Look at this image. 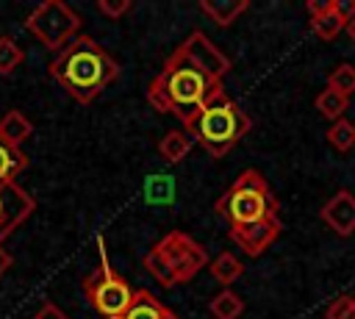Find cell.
<instances>
[{
    "label": "cell",
    "mask_w": 355,
    "mask_h": 319,
    "mask_svg": "<svg viewBox=\"0 0 355 319\" xmlns=\"http://www.w3.org/2000/svg\"><path fill=\"white\" fill-rule=\"evenodd\" d=\"M164 311H166V305L161 300H155L150 291L139 288L122 319H164Z\"/></svg>",
    "instance_id": "cell-17"
},
{
    "label": "cell",
    "mask_w": 355,
    "mask_h": 319,
    "mask_svg": "<svg viewBox=\"0 0 355 319\" xmlns=\"http://www.w3.org/2000/svg\"><path fill=\"white\" fill-rule=\"evenodd\" d=\"M344 28H347L344 19L333 11V0H330V6H327L324 11H319V14L311 17V31H313L319 39H324V42H333Z\"/></svg>",
    "instance_id": "cell-19"
},
{
    "label": "cell",
    "mask_w": 355,
    "mask_h": 319,
    "mask_svg": "<svg viewBox=\"0 0 355 319\" xmlns=\"http://www.w3.org/2000/svg\"><path fill=\"white\" fill-rule=\"evenodd\" d=\"M247 8H250V0H200V11L219 28L233 25Z\"/></svg>",
    "instance_id": "cell-12"
},
{
    "label": "cell",
    "mask_w": 355,
    "mask_h": 319,
    "mask_svg": "<svg viewBox=\"0 0 355 319\" xmlns=\"http://www.w3.org/2000/svg\"><path fill=\"white\" fill-rule=\"evenodd\" d=\"M208 272H211V277H214L216 283H222V286H233V283L244 275V264H241L233 252H219V255L208 264Z\"/></svg>",
    "instance_id": "cell-16"
},
{
    "label": "cell",
    "mask_w": 355,
    "mask_h": 319,
    "mask_svg": "<svg viewBox=\"0 0 355 319\" xmlns=\"http://www.w3.org/2000/svg\"><path fill=\"white\" fill-rule=\"evenodd\" d=\"M214 211L230 222V227H247L269 214H277V200L258 169H244L227 191L214 202Z\"/></svg>",
    "instance_id": "cell-5"
},
{
    "label": "cell",
    "mask_w": 355,
    "mask_h": 319,
    "mask_svg": "<svg viewBox=\"0 0 355 319\" xmlns=\"http://www.w3.org/2000/svg\"><path fill=\"white\" fill-rule=\"evenodd\" d=\"M222 94H227L225 83L205 75L180 44L147 86V103L161 114L178 117L183 125Z\"/></svg>",
    "instance_id": "cell-1"
},
{
    "label": "cell",
    "mask_w": 355,
    "mask_h": 319,
    "mask_svg": "<svg viewBox=\"0 0 355 319\" xmlns=\"http://www.w3.org/2000/svg\"><path fill=\"white\" fill-rule=\"evenodd\" d=\"M11 264H14V258H11V252H8V250H6L3 244H0V277H3V275H6L8 269H11Z\"/></svg>",
    "instance_id": "cell-30"
},
{
    "label": "cell",
    "mask_w": 355,
    "mask_h": 319,
    "mask_svg": "<svg viewBox=\"0 0 355 319\" xmlns=\"http://www.w3.org/2000/svg\"><path fill=\"white\" fill-rule=\"evenodd\" d=\"M324 136H327V144H330L333 150H338V153H349V150L355 147V125H352L349 119L333 122Z\"/></svg>",
    "instance_id": "cell-21"
},
{
    "label": "cell",
    "mask_w": 355,
    "mask_h": 319,
    "mask_svg": "<svg viewBox=\"0 0 355 319\" xmlns=\"http://www.w3.org/2000/svg\"><path fill=\"white\" fill-rule=\"evenodd\" d=\"M208 252L200 247L189 233L172 230L161 241L150 247L144 255V269L161 283L164 288H175L178 283H189L202 266H208Z\"/></svg>",
    "instance_id": "cell-4"
},
{
    "label": "cell",
    "mask_w": 355,
    "mask_h": 319,
    "mask_svg": "<svg viewBox=\"0 0 355 319\" xmlns=\"http://www.w3.org/2000/svg\"><path fill=\"white\" fill-rule=\"evenodd\" d=\"M327 89H333V92H338L344 97L355 94V67L347 64V61L336 64L330 69V75H327Z\"/></svg>",
    "instance_id": "cell-22"
},
{
    "label": "cell",
    "mask_w": 355,
    "mask_h": 319,
    "mask_svg": "<svg viewBox=\"0 0 355 319\" xmlns=\"http://www.w3.org/2000/svg\"><path fill=\"white\" fill-rule=\"evenodd\" d=\"M208 311L214 319H239L241 311H244V300L233 291V288H222L211 302H208Z\"/></svg>",
    "instance_id": "cell-18"
},
{
    "label": "cell",
    "mask_w": 355,
    "mask_h": 319,
    "mask_svg": "<svg viewBox=\"0 0 355 319\" xmlns=\"http://www.w3.org/2000/svg\"><path fill=\"white\" fill-rule=\"evenodd\" d=\"M100 244V264L97 269L83 280V294L86 300L92 302V308L105 316V319H122L125 311L130 308L136 291L130 288V283L114 272V266L108 264V252H105V244L103 239H97Z\"/></svg>",
    "instance_id": "cell-6"
},
{
    "label": "cell",
    "mask_w": 355,
    "mask_h": 319,
    "mask_svg": "<svg viewBox=\"0 0 355 319\" xmlns=\"http://www.w3.org/2000/svg\"><path fill=\"white\" fill-rule=\"evenodd\" d=\"M344 31H347V33H349V39L355 42V19H352V22H347V28H344Z\"/></svg>",
    "instance_id": "cell-31"
},
{
    "label": "cell",
    "mask_w": 355,
    "mask_h": 319,
    "mask_svg": "<svg viewBox=\"0 0 355 319\" xmlns=\"http://www.w3.org/2000/svg\"><path fill=\"white\" fill-rule=\"evenodd\" d=\"M347 100H349V97H344V94H338V92H333V89H322V92L316 94V111H319L324 119H330V125H333V122L344 119Z\"/></svg>",
    "instance_id": "cell-20"
},
{
    "label": "cell",
    "mask_w": 355,
    "mask_h": 319,
    "mask_svg": "<svg viewBox=\"0 0 355 319\" xmlns=\"http://www.w3.org/2000/svg\"><path fill=\"white\" fill-rule=\"evenodd\" d=\"M80 14L75 8H69L64 0H44L39 3L28 19L25 28L28 33L47 50H64L75 36H80Z\"/></svg>",
    "instance_id": "cell-7"
},
{
    "label": "cell",
    "mask_w": 355,
    "mask_h": 319,
    "mask_svg": "<svg viewBox=\"0 0 355 319\" xmlns=\"http://www.w3.org/2000/svg\"><path fill=\"white\" fill-rule=\"evenodd\" d=\"M31 319H69V316H67L55 302H42V308H39Z\"/></svg>",
    "instance_id": "cell-27"
},
{
    "label": "cell",
    "mask_w": 355,
    "mask_h": 319,
    "mask_svg": "<svg viewBox=\"0 0 355 319\" xmlns=\"http://www.w3.org/2000/svg\"><path fill=\"white\" fill-rule=\"evenodd\" d=\"M327 6H330V0H308V3H305V11H308V17H313V14L324 11Z\"/></svg>",
    "instance_id": "cell-29"
},
{
    "label": "cell",
    "mask_w": 355,
    "mask_h": 319,
    "mask_svg": "<svg viewBox=\"0 0 355 319\" xmlns=\"http://www.w3.org/2000/svg\"><path fill=\"white\" fill-rule=\"evenodd\" d=\"M280 233H283V222L277 219V214H269L247 227H230V241H236L244 250V255L258 258L261 252H266L275 244V239Z\"/></svg>",
    "instance_id": "cell-9"
},
{
    "label": "cell",
    "mask_w": 355,
    "mask_h": 319,
    "mask_svg": "<svg viewBox=\"0 0 355 319\" xmlns=\"http://www.w3.org/2000/svg\"><path fill=\"white\" fill-rule=\"evenodd\" d=\"M31 133H33V122H31L22 111L11 108V111H6V114L0 117V136H3L8 144L22 147V141H25Z\"/></svg>",
    "instance_id": "cell-14"
},
{
    "label": "cell",
    "mask_w": 355,
    "mask_h": 319,
    "mask_svg": "<svg viewBox=\"0 0 355 319\" xmlns=\"http://www.w3.org/2000/svg\"><path fill=\"white\" fill-rule=\"evenodd\" d=\"M324 319H355V297H352V294L336 297V300L327 305Z\"/></svg>",
    "instance_id": "cell-24"
},
{
    "label": "cell",
    "mask_w": 355,
    "mask_h": 319,
    "mask_svg": "<svg viewBox=\"0 0 355 319\" xmlns=\"http://www.w3.org/2000/svg\"><path fill=\"white\" fill-rule=\"evenodd\" d=\"M322 222L336 233V236H352L355 233V194L341 189L336 191L319 211Z\"/></svg>",
    "instance_id": "cell-11"
},
{
    "label": "cell",
    "mask_w": 355,
    "mask_h": 319,
    "mask_svg": "<svg viewBox=\"0 0 355 319\" xmlns=\"http://www.w3.org/2000/svg\"><path fill=\"white\" fill-rule=\"evenodd\" d=\"M252 122L247 117V111L227 94L216 97L214 103H208L194 119H189L183 125V130L211 155V158H222L233 150V144L250 133Z\"/></svg>",
    "instance_id": "cell-3"
},
{
    "label": "cell",
    "mask_w": 355,
    "mask_h": 319,
    "mask_svg": "<svg viewBox=\"0 0 355 319\" xmlns=\"http://www.w3.org/2000/svg\"><path fill=\"white\" fill-rule=\"evenodd\" d=\"M333 11L344 19V25L347 22H352L355 19V0H333Z\"/></svg>",
    "instance_id": "cell-28"
},
{
    "label": "cell",
    "mask_w": 355,
    "mask_h": 319,
    "mask_svg": "<svg viewBox=\"0 0 355 319\" xmlns=\"http://www.w3.org/2000/svg\"><path fill=\"white\" fill-rule=\"evenodd\" d=\"M25 166H28V155L22 153V147H14L0 136V186L3 183H14V178Z\"/></svg>",
    "instance_id": "cell-15"
},
{
    "label": "cell",
    "mask_w": 355,
    "mask_h": 319,
    "mask_svg": "<svg viewBox=\"0 0 355 319\" xmlns=\"http://www.w3.org/2000/svg\"><path fill=\"white\" fill-rule=\"evenodd\" d=\"M33 208L36 202L25 189H19L17 183H3L0 186V241L8 233H14L33 214Z\"/></svg>",
    "instance_id": "cell-10"
},
{
    "label": "cell",
    "mask_w": 355,
    "mask_h": 319,
    "mask_svg": "<svg viewBox=\"0 0 355 319\" xmlns=\"http://www.w3.org/2000/svg\"><path fill=\"white\" fill-rule=\"evenodd\" d=\"M147 191H150V202H169V191H172V180L166 175H153L150 183H147Z\"/></svg>",
    "instance_id": "cell-25"
},
{
    "label": "cell",
    "mask_w": 355,
    "mask_h": 319,
    "mask_svg": "<svg viewBox=\"0 0 355 319\" xmlns=\"http://www.w3.org/2000/svg\"><path fill=\"white\" fill-rule=\"evenodd\" d=\"M0 244H3V241H0Z\"/></svg>",
    "instance_id": "cell-33"
},
{
    "label": "cell",
    "mask_w": 355,
    "mask_h": 319,
    "mask_svg": "<svg viewBox=\"0 0 355 319\" xmlns=\"http://www.w3.org/2000/svg\"><path fill=\"white\" fill-rule=\"evenodd\" d=\"M130 8H133V3H130V0H97V11H100V14H105V17H111V19L125 17Z\"/></svg>",
    "instance_id": "cell-26"
},
{
    "label": "cell",
    "mask_w": 355,
    "mask_h": 319,
    "mask_svg": "<svg viewBox=\"0 0 355 319\" xmlns=\"http://www.w3.org/2000/svg\"><path fill=\"white\" fill-rule=\"evenodd\" d=\"M25 61L22 47L11 36H0V75H11Z\"/></svg>",
    "instance_id": "cell-23"
},
{
    "label": "cell",
    "mask_w": 355,
    "mask_h": 319,
    "mask_svg": "<svg viewBox=\"0 0 355 319\" xmlns=\"http://www.w3.org/2000/svg\"><path fill=\"white\" fill-rule=\"evenodd\" d=\"M180 47L189 53V58H191L205 75H211L214 80H225V75H227V69H230V58H227L202 31H191V33L180 42Z\"/></svg>",
    "instance_id": "cell-8"
},
{
    "label": "cell",
    "mask_w": 355,
    "mask_h": 319,
    "mask_svg": "<svg viewBox=\"0 0 355 319\" xmlns=\"http://www.w3.org/2000/svg\"><path fill=\"white\" fill-rule=\"evenodd\" d=\"M191 144H194V139H191L186 130L172 128V130H166V133L161 136L158 153H161V158H164L166 164H180V161L191 153Z\"/></svg>",
    "instance_id": "cell-13"
},
{
    "label": "cell",
    "mask_w": 355,
    "mask_h": 319,
    "mask_svg": "<svg viewBox=\"0 0 355 319\" xmlns=\"http://www.w3.org/2000/svg\"><path fill=\"white\" fill-rule=\"evenodd\" d=\"M47 75L61 83V89L78 100L92 103L108 83L119 78V64L92 39V36H75L64 50L53 55L47 64Z\"/></svg>",
    "instance_id": "cell-2"
},
{
    "label": "cell",
    "mask_w": 355,
    "mask_h": 319,
    "mask_svg": "<svg viewBox=\"0 0 355 319\" xmlns=\"http://www.w3.org/2000/svg\"><path fill=\"white\" fill-rule=\"evenodd\" d=\"M164 319H180V316H178L175 311H169V308H166V311H164Z\"/></svg>",
    "instance_id": "cell-32"
}]
</instances>
